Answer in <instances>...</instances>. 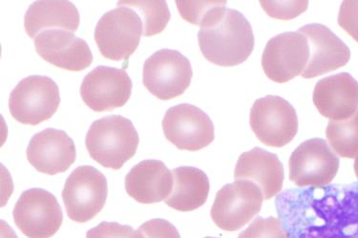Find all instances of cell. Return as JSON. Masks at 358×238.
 Returning a JSON list of instances; mask_svg holds the SVG:
<instances>
[{"instance_id": "obj_1", "label": "cell", "mask_w": 358, "mask_h": 238, "mask_svg": "<svg viewBox=\"0 0 358 238\" xmlns=\"http://www.w3.org/2000/svg\"><path fill=\"white\" fill-rule=\"evenodd\" d=\"M227 1L208 12L198 33L201 52L211 64L222 67L242 64L252 54L255 41L252 25Z\"/></svg>"}, {"instance_id": "obj_2", "label": "cell", "mask_w": 358, "mask_h": 238, "mask_svg": "<svg viewBox=\"0 0 358 238\" xmlns=\"http://www.w3.org/2000/svg\"><path fill=\"white\" fill-rule=\"evenodd\" d=\"M140 137L131 120L108 116L89 128L85 146L94 161L104 168L120 170L135 156Z\"/></svg>"}, {"instance_id": "obj_3", "label": "cell", "mask_w": 358, "mask_h": 238, "mask_svg": "<svg viewBox=\"0 0 358 238\" xmlns=\"http://www.w3.org/2000/svg\"><path fill=\"white\" fill-rule=\"evenodd\" d=\"M143 32L140 15L132 8L119 6L107 12L99 20L95 29V40L106 59L121 61L127 60L135 53Z\"/></svg>"}, {"instance_id": "obj_4", "label": "cell", "mask_w": 358, "mask_h": 238, "mask_svg": "<svg viewBox=\"0 0 358 238\" xmlns=\"http://www.w3.org/2000/svg\"><path fill=\"white\" fill-rule=\"evenodd\" d=\"M61 103L59 86L43 75H31L20 81L9 98V110L17 121L35 125L51 119Z\"/></svg>"}, {"instance_id": "obj_5", "label": "cell", "mask_w": 358, "mask_h": 238, "mask_svg": "<svg viewBox=\"0 0 358 238\" xmlns=\"http://www.w3.org/2000/svg\"><path fill=\"white\" fill-rule=\"evenodd\" d=\"M263 200L262 190L255 182L235 180L217 193L211 218L224 231H238L260 213Z\"/></svg>"}, {"instance_id": "obj_6", "label": "cell", "mask_w": 358, "mask_h": 238, "mask_svg": "<svg viewBox=\"0 0 358 238\" xmlns=\"http://www.w3.org/2000/svg\"><path fill=\"white\" fill-rule=\"evenodd\" d=\"M108 193L106 177L92 166H80L71 172L62 191L68 217L78 223L90 221L103 210Z\"/></svg>"}, {"instance_id": "obj_7", "label": "cell", "mask_w": 358, "mask_h": 238, "mask_svg": "<svg viewBox=\"0 0 358 238\" xmlns=\"http://www.w3.org/2000/svg\"><path fill=\"white\" fill-rule=\"evenodd\" d=\"M189 60L176 50L157 51L145 60L143 82L145 88L161 101L182 96L192 80Z\"/></svg>"}, {"instance_id": "obj_8", "label": "cell", "mask_w": 358, "mask_h": 238, "mask_svg": "<svg viewBox=\"0 0 358 238\" xmlns=\"http://www.w3.org/2000/svg\"><path fill=\"white\" fill-rule=\"evenodd\" d=\"M250 124L256 137L268 147H284L294 140L298 132L294 106L276 96H265L255 102L250 110Z\"/></svg>"}, {"instance_id": "obj_9", "label": "cell", "mask_w": 358, "mask_h": 238, "mask_svg": "<svg viewBox=\"0 0 358 238\" xmlns=\"http://www.w3.org/2000/svg\"><path fill=\"white\" fill-rule=\"evenodd\" d=\"M289 168V180L298 187H325L338 172L339 158L326 140L313 138L295 149Z\"/></svg>"}, {"instance_id": "obj_10", "label": "cell", "mask_w": 358, "mask_h": 238, "mask_svg": "<svg viewBox=\"0 0 358 238\" xmlns=\"http://www.w3.org/2000/svg\"><path fill=\"white\" fill-rule=\"evenodd\" d=\"M13 216L18 229L28 238L52 237L64 221V213L57 198L41 188L23 192Z\"/></svg>"}, {"instance_id": "obj_11", "label": "cell", "mask_w": 358, "mask_h": 238, "mask_svg": "<svg viewBox=\"0 0 358 238\" xmlns=\"http://www.w3.org/2000/svg\"><path fill=\"white\" fill-rule=\"evenodd\" d=\"M162 124L166 140L179 150L200 151L215 138L210 117L190 104H179L167 110Z\"/></svg>"}, {"instance_id": "obj_12", "label": "cell", "mask_w": 358, "mask_h": 238, "mask_svg": "<svg viewBox=\"0 0 358 238\" xmlns=\"http://www.w3.org/2000/svg\"><path fill=\"white\" fill-rule=\"evenodd\" d=\"M308 39L298 32L283 33L266 43L262 67L266 77L276 83H285L302 75L309 62Z\"/></svg>"}, {"instance_id": "obj_13", "label": "cell", "mask_w": 358, "mask_h": 238, "mask_svg": "<svg viewBox=\"0 0 358 238\" xmlns=\"http://www.w3.org/2000/svg\"><path fill=\"white\" fill-rule=\"evenodd\" d=\"M132 80L127 70L99 66L85 75L80 96L83 102L95 112L121 108L129 101Z\"/></svg>"}, {"instance_id": "obj_14", "label": "cell", "mask_w": 358, "mask_h": 238, "mask_svg": "<svg viewBox=\"0 0 358 238\" xmlns=\"http://www.w3.org/2000/svg\"><path fill=\"white\" fill-rule=\"evenodd\" d=\"M36 53L45 61L72 72H80L92 64L88 44L69 31L51 29L35 38Z\"/></svg>"}, {"instance_id": "obj_15", "label": "cell", "mask_w": 358, "mask_h": 238, "mask_svg": "<svg viewBox=\"0 0 358 238\" xmlns=\"http://www.w3.org/2000/svg\"><path fill=\"white\" fill-rule=\"evenodd\" d=\"M26 154L36 171L49 175L66 172L77 158L72 138L64 131L52 128L34 135Z\"/></svg>"}, {"instance_id": "obj_16", "label": "cell", "mask_w": 358, "mask_h": 238, "mask_svg": "<svg viewBox=\"0 0 358 238\" xmlns=\"http://www.w3.org/2000/svg\"><path fill=\"white\" fill-rule=\"evenodd\" d=\"M307 38L310 54L307 67L302 73L304 78H313L344 67L351 59L349 47L322 24L303 26L298 30Z\"/></svg>"}, {"instance_id": "obj_17", "label": "cell", "mask_w": 358, "mask_h": 238, "mask_svg": "<svg viewBox=\"0 0 358 238\" xmlns=\"http://www.w3.org/2000/svg\"><path fill=\"white\" fill-rule=\"evenodd\" d=\"M313 104L333 121L351 117L358 110V82L348 73L331 75L316 83Z\"/></svg>"}, {"instance_id": "obj_18", "label": "cell", "mask_w": 358, "mask_h": 238, "mask_svg": "<svg viewBox=\"0 0 358 238\" xmlns=\"http://www.w3.org/2000/svg\"><path fill=\"white\" fill-rule=\"evenodd\" d=\"M125 190L143 204L166 200L173 189V174L160 161L148 159L133 167L125 177Z\"/></svg>"}, {"instance_id": "obj_19", "label": "cell", "mask_w": 358, "mask_h": 238, "mask_svg": "<svg viewBox=\"0 0 358 238\" xmlns=\"http://www.w3.org/2000/svg\"><path fill=\"white\" fill-rule=\"evenodd\" d=\"M284 177L283 165L278 156L261 148L242 154L235 167L234 179L255 182L262 190L265 200L280 193Z\"/></svg>"}, {"instance_id": "obj_20", "label": "cell", "mask_w": 358, "mask_h": 238, "mask_svg": "<svg viewBox=\"0 0 358 238\" xmlns=\"http://www.w3.org/2000/svg\"><path fill=\"white\" fill-rule=\"evenodd\" d=\"M80 25L77 7L70 1H36L28 8L24 17L26 33L36 38L44 30L62 29L76 32Z\"/></svg>"}, {"instance_id": "obj_21", "label": "cell", "mask_w": 358, "mask_h": 238, "mask_svg": "<svg viewBox=\"0 0 358 238\" xmlns=\"http://www.w3.org/2000/svg\"><path fill=\"white\" fill-rule=\"evenodd\" d=\"M173 189L164 200L167 206L180 211L197 210L206 203L210 185L208 175L194 167L173 170Z\"/></svg>"}, {"instance_id": "obj_22", "label": "cell", "mask_w": 358, "mask_h": 238, "mask_svg": "<svg viewBox=\"0 0 358 238\" xmlns=\"http://www.w3.org/2000/svg\"><path fill=\"white\" fill-rule=\"evenodd\" d=\"M326 135L331 147L339 156L357 158L358 156V110L349 119L330 120Z\"/></svg>"}, {"instance_id": "obj_23", "label": "cell", "mask_w": 358, "mask_h": 238, "mask_svg": "<svg viewBox=\"0 0 358 238\" xmlns=\"http://www.w3.org/2000/svg\"><path fill=\"white\" fill-rule=\"evenodd\" d=\"M119 6L138 10L143 20V36L146 38L163 32L171 20V12L166 1H119Z\"/></svg>"}, {"instance_id": "obj_24", "label": "cell", "mask_w": 358, "mask_h": 238, "mask_svg": "<svg viewBox=\"0 0 358 238\" xmlns=\"http://www.w3.org/2000/svg\"><path fill=\"white\" fill-rule=\"evenodd\" d=\"M238 238H287L280 219L276 217H256Z\"/></svg>"}, {"instance_id": "obj_25", "label": "cell", "mask_w": 358, "mask_h": 238, "mask_svg": "<svg viewBox=\"0 0 358 238\" xmlns=\"http://www.w3.org/2000/svg\"><path fill=\"white\" fill-rule=\"evenodd\" d=\"M264 11L270 17L281 20H291L307 10L309 1H260Z\"/></svg>"}, {"instance_id": "obj_26", "label": "cell", "mask_w": 358, "mask_h": 238, "mask_svg": "<svg viewBox=\"0 0 358 238\" xmlns=\"http://www.w3.org/2000/svg\"><path fill=\"white\" fill-rule=\"evenodd\" d=\"M86 238H145L142 232L135 231L128 225L117 222H101L98 226L89 230Z\"/></svg>"}, {"instance_id": "obj_27", "label": "cell", "mask_w": 358, "mask_h": 238, "mask_svg": "<svg viewBox=\"0 0 358 238\" xmlns=\"http://www.w3.org/2000/svg\"><path fill=\"white\" fill-rule=\"evenodd\" d=\"M224 1H176L180 15L187 22L201 25L208 12Z\"/></svg>"}, {"instance_id": "obj_28", "label": "cell", "mask_w": 358, "mask_h": 238, "mask_svg": "<svg viewBox=\"0 0 358 238\" xmlns=\"http://www.w3.org/2000/svg\"><path fill=\"white\" fill-rule=\"evenodd\" d=\"M145 238H181L174 225L166 219L155 218L146 221L138 228Z\"/></svg>"}, {"instance_id": "obj_29", "label": "cell", "mask_w": 358, "mask_h": 238, "mask_svg": "<svg viewBox=\"0 0 358 238\" xmlns=\"http://www.w3.org/2000/svg\"><path fill=\"white\" fill-rule=\"evenodd\" d=\"M338 24L358 43V1L342 2Z\"/></svg>"}, {"instance_id": "obj_30", "label": "cell", "mask_w": 358, "mask_h": 238, "mask_svg": "<svg viewBox=\"0 0 358 238\" xmlns=\"http://www.w3.org/2000/svg\"><path fill=\"white\" fill-rule=\"evenodd\" d=\"M354 168H355V175H357V177L358 179V156L357 158H355Z\"/></svg>"}, {"instance_id": "obj_31", "label": "cell", "mask_w": 358, "mask_h": 238, "mask_svg": "<svg viewBox=\"0 0 358 238\" xmlns=\"http://www.w3.org/2000/svg\"><path fill=\"white\" fill-rule=\"evenodd\" d=\"M205 238H217V237H205Z\"/></svg>"}]
</instances>
